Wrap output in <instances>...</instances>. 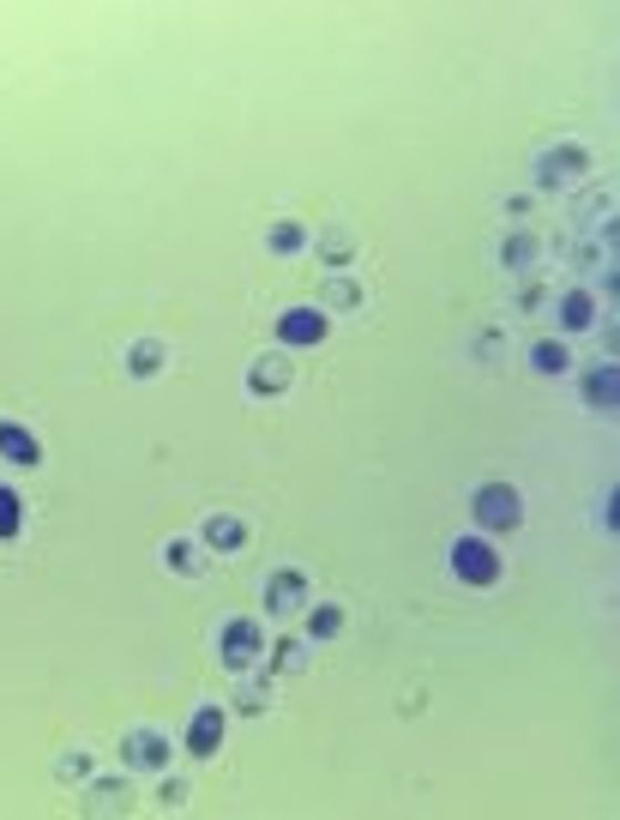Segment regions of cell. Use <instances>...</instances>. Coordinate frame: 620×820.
Returning <instances> with one entry per match:
<instances>
[{
	"mask_svg": "<svg viewBox=\"0 0 620 820\" xmlns=\"http://www.w3.org/2000/svg\"><path fill=\"white\" fill-rule=\"evenodd\" d=\"M530 175L536 187H548V194H560V187H578L590 175V152L578 140H560V145H542V152L530 157Z\"/></svg>",
	"mask_w": 620,
	"mask_h": 820,
	"instance_id": "cell-1",
	"label": "cell"
},
{
	"mask_svg": "<svg viewBox=\"0 0 620 820\" xmlns=\"http://www.w3.org/2000/svg\"><path fill=\"white\" fill-rule=\"evenodd\" d=\"M471 513L482 531H518L525 525V495H518L513 483H482L471 495Z\"/></svg>",
	"mask_w": 620,
	"mask_h": 820,
	"instance_id": "cell-2",
	"label": "cell"
},
{
	"mask_svg": "<svg viewBox=\"0 0 620 820\" xmlns=\"http://www.w3.org/2000/svg\"><path fill=\"white\" fill-rule=\"evenodd\" d=\"M259 652H266V634H259L254 615H236V622H224V634H217V658L236 669V676L259 664Z\"/></svg>",
	"mask_w": 620,
	"mask_h": 820,
	"instance_id": "cell-3",
	"label": "cell"
},
{
	"mask_svg": "<svg viewBox=\"0 0 620 820\" xmlns=\"http://www.w3.org/2000/svg\"><path fill=\"white\" fill-rule=\"evenodd\" d=\"M452 573H458L464 585H494L500 580V555H494L488 537H458L452 543Z\"/></svg>",
	"mask_w": 620,
	"mask_h": 820,
	"instance_id": "cell-4",
	"label": "cell"
},
{
	"mask_svg": "<svg viewBox=\"0 0 620 820\" xmlns=\"http://www.w3.org/2000/svg\"><path fill=\"white\" fill-rule=\"evenodd\" d=\"M326 332H332V314H326V308H289L283 320H278V338H283L289 350L326 345Z\"/></svg>",
	"mask_w": 620,
	"mask_h": 820,
	"instance_id": "cell-5",
	"label": "cell"
},
{
	"mask_svg": "<svg viewBox=\"0 0 620 820\" xmlns=\"http://www.w3.org/2000/svg\"><path fill=\"white\" fill-rule=\"evenodd\" d=\"M259 604H266V615H296V609H308V573L301 567H278L266 580V597H259Z\"/></svg>",
	"mask_w": 620,
	"mask_h": 820,
	"instance_id": "cell-6",
	"label": "cell"
},
{
	"mask_svg": "<svg viewBox=\"0 0 620 820\" xmlns=\"http://www.w3.org/2000/svg\"><path fill=\"white\" fill-rule=\"evenodd\" d=\"M121 760H127L133 772H163V767H169V736H163V730H127Z\"/></svg>",
	"mask_w": 620,
	"mask_h": 820,
	"instance_id": "cell-7",
	"label": "cell"
},
{
	"mask_svg": "<svg viewBox=\"0 0 620 820\" xmlns=\"http://www.w3.org/2000/svg\"><path fill=\"white\" fill-rule=\"evenodd\" d=\"M187 748H193L199 760L224 748V706H199V713L187 718Z\"/></svg>",
	"mask_w": 620,
	"mask_h": 820,
	"instance_id": "cell-8",
	"label": "cell"
},
{
	"mask_svg": "<svg viewBox=\"0 0 620 820\" xmlns=\"http://www.w3.org/2000/svg\"><path fill=\"white\" fill-rule=\"evenodd\" d=\"M289 380H296L289 357H259L254 368H247V387H254L259 399H278V392H289Z\"/></svg>",
	"mask_w": 620,
	"mask_h": 820,
	"instance_id": "cell-9",
	"label": "cell"
},
{
	"mask_svg": "<svg viewBox=\"0 0 620 820\" xmlns=\"http://www.w3.org/2000/svg\"><path fill=\"white\" fill-rule=\"evenodd\" d=\"M578 392H585L590 410H614V399H620V368L614 362H597L585 380H578Z\"/></svg>",
	"mask_w": 620,
	"mask_h": 820,
	"instance_id": "cell-10",
	"label": "cell"
},
{
	"mask_svg": "<svg viewBox=\"0 0 620 820\" xmlns=\"http://www.w3.org/2000/svg\"><path fill=\"white\" fill-rule=\"evenodd\" d=\"M555 320H560V332H590V326H597V296H590V290H567L555 303Z\"/></svg>",
	"mask_w": 620,
	"mask_h": 820,
	"instance_id": "cell-11",
	"label": "cell"
},
{
	"mask_svg": "<svg viewBox=\"0 0 620 820\" xmlns=\"http://www.w3.org/2000/svg\"><path fill=\"white\" fill-rule=\"evenodd\" d=\"M127 809H133V797H127V785H121V778H91L85 814H127Z\"/></svg>",
	"mask_w": 620,
	"mask_h": 820,
	"instance_id": "cell-12",
	"label": "cell"
},
{
	"mask_svg": "<svg viewBox=\"0 0 620 820\" xmlns=\"http://www.w3.org/2000/svg\"><path fill=\"white\" fill-rule=\"evenodd\" d=\"M0 459H7V464H37V459H43V447H37L31 429H19V422H0Z\"/></svg>",
	"mask_w": 620,
	"mask_h": 820,
	"instance_id": "cell-13",
	"label": "cell"
},
{
	"mask_svg": "<svg viewBox=\"0 0 620 820\" xmlns=\"http://www.w3.org/2000/svg\"><path fill=\"white\" fill-rule=\"evenodd\" d=\"M205 543H211L217 555H236L241 543H247V525H241L236 513H211V519H205Z\"/></svg>",
	"mask_w": 620,
	"mask_h": 820,
	"instance_id": "cell-14",
	"label": "cell"
},
{
	"mask_svg": "<svg viewBox=\"0 0 620 820\" xmlns=\"http://www.w3.org/2000/svg\"><path fill=\"white\" fill-rule=\"evenodd\" d=\"M536 259H542V242H536L530 229H513V236L500 242V266L506 271H530Z\"/></svg>",
	"mask_w": 620,
	"mask_h": 820,
	"instance_id": "cell-15",
	"label": "cell"
},
{
	"mask_svg": "<svg viewBox=\"0 0 620 820\" xmlns=\"http://www.w3.org/2000/svg\"><path fill=\"white\" fill-rule=\"evenodd\" d=\"M163 562H169V573H182V580H199L205 573V555L193 550V537H175L169 550H163Z\"/></svg>",
	"mask_w": 620,
	"mask_h": 820,
	"instance_id": "cell-16",
	"label": "cell"
},
{
	"mask_svg": "<svg viewBox=\"0 0 620 820\" xmlns=\"http://www.w3.org/2000/svg\"><path fill=\"white\" fill-rule=\"evenodd\" d=\"M266 248L289 259V254H301V248H308V229H301L296 217H283V224H271V229H266Z\"/></svg>",
	"mask_w": 620,
	"mask_h": 820,
	"instance_id": "cell-17",
	"label": "cell"
},
{
	"mask_svg": "<svg viewBox=\"0 0 620 820\" xmlns=\"http://www.w3.org/2000/svg\"><path fill=\"white\" fill-rule=\"evenodd\" d=\"M127 375H140V380L163 375V345H157V338H140V345L127 350Z\"/></svg>",
	"mask_w": 620,
	"mask_h": 820,
	"instance_id": "cell-18",
	"label": "cell"
},
{
	"mask_svg": "<svg viewBox=\"0 0 620 820\" xmlns=\"http://www.w3.org/2000/svg\"><path fill=\"white\" fill-rule=\"evenodd\" d=\"M271 669H278V676H296V669H308V639H278V646H271Z\"/></svg>",
	"mask_w": 620,
	"mask_h": 820,
	"instance_id": "cell-19",
	"label": "cell"
},
{
	"mask_svg": "<svg viewBox=\"0 0 620 820\" xmlns=\"http://www.w3.org/2000/svg\"><path fill=\"white\" fill-rule=\"evenodd\" d=\"M350 254H355V236H350V229H338V224H332V229L320 236V259H326V266H338V271H343V266H350Z\"/></svg>",
	"mask_w": 620,
	"mask_h": 820,
	"instance_id": "cell-20",
	"label": "cell"
},
{
	"mask_svg": "<svg viewBox=\"0 0 620 820\" xmlns=\"http://www.w3.org/2000/svg\"><path fill=\"white\" fill-rule=\"evenodd\" d=\"M308 634H313V639H338V634H343V609H338V604H313Z\"/></svg>",
	"mask_w": 620,
	"mask_h": 820,
	"instance_id": "cell-21",
	"label": "cell"
},
{
	"mask_svg": "<svg viewBox=\"0 0 620 820\" xmlns=\"http://www.w3.org/2000/svg\"><path fill=\"white\" fill-rule=\"evenodd\" d=\"M530 362L542 368V375H567V362H572V357H567V345H560V338H542V345L530 350Z\"/></svg>",
	"mask_w": 620,
	"mask_h": 820,
	"instance_id": "cell-22",
	"label": "cell"
},
{
	"mask_svg": "<svg viewBox=\"0 0 620 820\" xmlns=\"http://www.w3.org/2000/svg\"><path fill=\"white\" fill-rule=\"evenodd\" d=\"M236 706H241L247 718L271 713V681H241V688H236Z\"/></svg>",
	"mask_w": 620,
	"mask_h": 820,
	"instance_id": "cell-23",
	"label": "cell"
},
{
	"mask_svg": "<svg viewBox=\"0 0 620 820\" xmlns=\"http://www.w3.org/2000/svg\"><path fill=\"white\" fill-rule=\"evenodd\" d=\"M19 495H12V489H0V537H19Z\"/></svg>",
	"mask_w": 620,
	"mask_h": 820,
	"instance_id": "cell-24",
	"label": "cell"
},
{
	"mask_svg": "<svg viewBox=\"0 0 620 820\" xmlns=\"http://www.w3.org/2000/svg\"><path fill=\"white\" fill-rule=\"evenodd\" d=\"M326 303H332V308H343V314H350V308H362V290H355V284H350V278H332V290H326Z\"/></svg>",
	"mask_w": 620,
	"mask_h": 820,
	"instance_id": "cell-25",
	"label": "cell"
},
{
	"mask_svg": "<svg viewBox=\"0 0 620 820\" xmlns=\"http://www.w3.org/2000/svg\"><path fill=\"white\" fill-rule=\"evenodd\" d=\"M500 350H506V332H482L476 338V357H500Z\"/></svg>",
	"mask_w": 620,
	"mask_h": 820,
	"instance_id": "cell-26",
	"label": "cell"
},
{
	"mask_svg": "<svg viewBox=\"0 0 620 820\" xmlns=\"http://www.w3.org/2000/svg\"><path fill=\"white\" fill-rule=\"evenodd\" d=\"M542 303H548V290H542V284H536V278H530V284H525V290H518V308H542Z\"/></svg>",
	"mask_w": 620,
	"mask_h": 820,
	"instance_id": "cell-27",
	"label": "cell"
},
{
	"mask_svg": "<svg viewBox=\"0 0 620 820\" xmlns=\"http://www.w3.org/2000/svg\"><path fill=\"white\" fill-rule=\"evenodd\" d=\"M85 772H91L85 755H66V760H61V778H85Z\"/></svg>",
	"mask_w": 620,
	"mask_h": 820,
	"instance_id": "cell-28",
	"label": "cell"
},
{
	"mask_svg": "<svg viewBox=\"0 0 620 820\" xmlns=\"http://www.w3.org/2000/svg\"><path fill=\"white\" fill-rule=\"evenodd\" d=\"M182 802H187V790L169 778V785H163V809H182Z\"/></svg>",
	"mask_w": 620,
	"mask_h": 820,
	"instance_id": "cell-29",
	"label": "cell"
}]
</instances>
